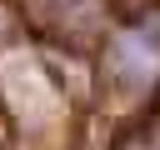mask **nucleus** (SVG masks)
I'll return each instance as SVG.
<instances>
[{
	"label": "nucleus",
	"instance_id": "obj_1",
	"mask_svg": "<svg viewBox=\"0 0 160 150\" xmlns=\"http://www.w3.org/2000/svg\"><path fill=\"white\" fill-rule=\"evenodd\" d=\"M120 150H160V85H155V100L145 105L140 125L120 140Z\"/></svg>",
	"mask_w": 160,
	"mask_h": 150
}]
</instances>
